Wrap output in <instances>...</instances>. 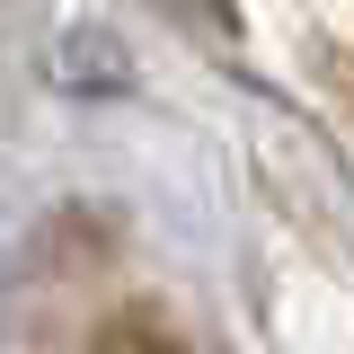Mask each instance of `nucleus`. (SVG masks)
<instances>
[{
	"label": "nucleus",
	"mask_w": 354,
	"mask_h": 354,
	"mask_svg": "<svg viewBox=\"0 0 354 354\" xmlns=\"http://www.w3.org/2000/svg\"><path fill=\"white\" fill-rule=\"evenodd\" d=\"M53 80H62V88H88V97H124L133 71H124V44H115V36L71 27V36L53 44Z\"/></svg>",
	"instance_id": "1"
},
{
	"label": "nucleus",
	"mask_w": 354,
	"mask_h": 354,
	"mask_svg": "<svg viewBox=\"0 0 354 354\" xmlns=\"http://www.w3.org/2000/svg\"><path fill=\"white\" fill-rule=\"evenodd\" d=\"M97 354H160V346H151L142 328H115V337H97Z\"/></svg>",
	"instance_id": "2"
},
{
	"label": "nucleus",
	"mask_w": 354,
	"mask_h": 354,
	"mask_svg": "<svg viewBox=\"0 0 354 354\" xmlns=\"http://www.w3.org/2000/svg\"><path fill=\"white\" fill-rule=\"evenodd\" d=\"M0 266H9V239H0Z\"/></svg>",
	"instance_id": "3"
}]
</instances>
